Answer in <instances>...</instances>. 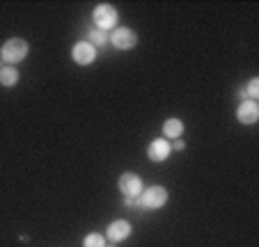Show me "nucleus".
<instances>
[{"mask_svg":"<svg viewBox=\"0 0 259 247\" xmlns=\"http://www.w3.org/2000/svg\"><path fill=\"white\" fill-rule=\"evenodd\" d=\"M236 119H239L241 124H245V126L254 124V121L259 119V106H257V101H243V103H241L239 110H236Z\"/></svg>","mask_w":259,"mask_h":247,"instance_id":"9","label":"nucleus"},{"mask_svg":"<svg viewBox=\"0 0 259 247\" xmlns=\"http://www.w3.org/2000/svg\"><path fill=\"white\" fill-rule=\"evenodd\" d=\"M83 247H106V238L101 233H88L83 238Z\"/></svg>","mask_w":259,"mask_h":247,"instance_id":"13","label":"nucleus"},{"mask_svg":"<svg viewBox=\"0 0 259 247\" xmlns=\"http://www.w3.org/2000/svg\"><path fill=\"white\" fill-rule=\"evenodd\" d=\"M243 94L250 98V101H257L259 98V78H252V80L248 82V89H245Z\"/></svg>","mask_w":259,"mask_h":247,"instance_id":"14","label":"nucleus"},{"mask_svg":"<svg viewBox=\"0 0 259 247\" xmlns=\"http://www.w3.org/2000/svg\"><path fill=\"white\" fill-rule=\"evenodd\" d=\"M170 154H172V146H170V142H167L165 137L154 140L152 144H149V149H147V156H149L152 163H163V160L170 158Z\"/></svg>","mask_w":259,"mask_h":247,"instance_id":"7","label":"nucleus"},{"mask_svg":"<svg viewBox=\"0 0 259 247\" xmlns=\"http://www.w3.org/2000/svg\"><path fill=\"white\" fill-rule=\"evenodd\" d=\"M119 190H122L124 197H131V199H138L142 192V179L133 172H124L119 176Z\"/></svg>","mask_w":259,"mask_h":247,"instance_id":"5","label":"nucleus"},{"mask_svg":"<svg viewBox=\"0 0 259 247\" xmlns=\"http://www.w3.org/2000/svg\"><path fill=\"white\" fill-rule=\"evenodd\" d=\"M163 135L167 137V142H170V140H179V137L184 135V121L177 119V117L167 119L165 124H163Z\"/></svg>","mask_w":259,"mask_h":247,"instance_id":"10","label":"nucleus"},{"mask_svg":"<svg viewBox=\"0 0 259 247\" xmlns=\"http://www.w3.org/2000/svg\"><path fill=\"white\" fill-rule=\"evenodd\" d=\"M108 41L117 51H131V48H136V44H138V34L133 32L131 28H115L113 32H110V37H108Z\"/></svg>","mask_w":259,"mask_h":247,"instance_id":"4","label":"nucleus"},{"mask_svg":"<svg viewBox=\"0 0 259 247\" xmlns=\"http://www.w3.org/2000/svg\"><path fill=\"white\" fill-rule=\"evenodd\" d=\"M16 82H19L16 67H0V85L3 87H14Z\"/></svg>","mask_w":259,"mask_h":247,"instance_id":"11","label":"nucleus"},{"mask_svg":"<svg viewBox=\"0 0 259 247\" xmlns=\"http://www.w3.org/2000/svg\"><path fill=\"white\" fill-rule=\"evenodd\" d=\"M71 58L76 64L88 67V64H92L94 60H97V48H94L90 41H78V44H73V48H71Z\"/></svg>","mask_w":259,"mask_h":247,"instance_id":"6","label":"nucleus"},{"mask_svg":"<svg viewBox=\"0 0 259 247\" xmlns=\"http://www.w3.org/2000/svg\"><path fill=\"white\" fill-rule=\"evenodd\" d=\"M28 51H30L28 41L21 37H14V39H7L5 44H3L0 58H3V62H7V64H19L28 58Z\"/></svg>","mask_w":259,"mask_h":247,"instance_id":"1","label":"nucleus"},{"mask_svg":"<svg viewBox=\"0 0 259 247\" xmlns=\"http://www.w3.org/2000/svg\"><path fill=\"white\" fill-rule=\"evenodd\" d=\"M106 236L110 238V242H119V240H126L131 236V224L126 220H115V222L108 224L106 229Z\"/></svg>","mask_w":259,"mask_h":247,"instance_id":"8","label":"nucleus"},{"mask_svg":"<svg viewBox=\"0 0 259 247\" xmlns=\"http://www.w3.org/2000/svg\"><path fill=\"white\" fill-rule=\"evenodd\" d=\"M172 149H177V151H181L184 149V140H175V144H170Z\"/></svg>","mask_w":259,"mask_h":247,"instance_id":"15","label":"nucleus"},{"mask_svg":"<svg viewBox=\"0 0 259 247\" xmlns=\"http://www.w3.org/2000/svg\"><path fill=\"white\" fill-rule=\"evenodd\" d=\"M106 247H115V242H110V245H106Z\"/></svg>","mask_w":259,"mask_h":247,"instance_id":"16","label":"nucleus"},{"mask_svg":"<svg viewBox=\"0 0 259 247\" xmlns=\"http://www.w3.org/2000/svg\"><path fill=\"white\" fill-rule=\"evenodd\" d=\"M88 39H90V44L97 48V46L108 44V32H103V30H99V28H92V30H88Z\"/></svg>","mask_w":259,"mask_h":247,"instance_id":"12","label":"nucleus"},{"mask_svg":"<svg viewBox=\"0 0 259 247\" xmlns=\"http://www.w3.org/2000/svg\"><path fill=\"white\" fill-rule=\"evenodd\" d=\"M167 204V190L163 185H152L140 192L138 197V206L145 211H156V209H163Z\"/></svg>","mask_w":259,"mask_h":247,"instance_id":"2","label":"nucleus"},{"mask_svg":"<svg viewBox=\"0 0 259 247\" xmlns=\"http://www.w3.org/2000/svg\"><path fill=\"white\" fill-rule=\"evenodd\" d=\"M92 19L99 30L108 32V30H113L115 25H117V10H115L113 5H108V3H101V5L94 7Z\"/></svg>","mask_w":259,"mask_h":247,"instance_id":"3","label":"nucleus"}]
</instances>
